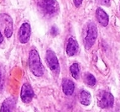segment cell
<instances>
[{"label":"cell","instance_id":"9c48e42d","mask_svg":"<svg viewBox=\"0 0 120 112\" xmlns=\"http://www.w3.org/2000/svg\"><path fill=\"white\" fill-rule=\"evenodd\" d=\"M78 49H79V46H78L77 41L72 37H70L66 45V54L69 56H74L77 53Z\"/></svg>","mask_w":120,"mask_h":112},{"label":"cell","instance_id":"8992f818","mask_svg":"<svg viewBox=\"0 0 120 112\" xmlns=\"http://www.w3.org/2000/svg\"><path fill=\"white\" fill-rule=\"evenodd\" d=\"M40 4L43 11L48 15L55 14L59 8L56 0H40Z\"/></svg>","mask_w":120,"mask_h":112},{"label":"cell","instance_id":"2e32d148","mask_svg":"<svg viewBox=\"0 0 120 112\" xmlns=\"http://www.w3.org/2000/svg\"><path fill=\"white\" fill-rule=\"evenodd\" d=\"M98 4L103 5V6H109L110 5V0H97Z\"/></svg>","mask_w":120,"mask_h":112},{"label":"cell","instance_id":"30bf717a","mask_svg":"<svg viewBox=\"0 0 120 112\" xmlns=\"http://www.w3.org/2000/svg\"><path fill=\"white\" fill-rule=\"evenodd\" d=\"M75 89V84L74 83L72 82L71 80L70 79H63L62 82V90L66 95L71 96L73 93H74Z\"/></svg>","mask_w":120,"mask_h":112},{"label":"cell","instance_id":"4fadbf2b","mask_svg":"<svg viewBox=\"0 0 120 112\" xmlns=\"http://www.w3.org/2000/svg\"><path fill=\"white\" fill-rule=\"evenodd\" d=\"M79 100H80L81 104H83V105H89L91 103V100H92L91 94L87 91L82 90L80 93V95H79Z\"/></svg>","mask_w":120,"mask_h":112},{"label":"cell","instance_id":"277c9868","mask_svg":"<svg viewBox=\"0 0 120 112\" xmlns=\"http://www.w3.org/2000/svg\"><path fill=\"white\" fill-rule=\"evenodd\" d=\"M0 26L4 28L5 36L8 38L11 37L13 34V30H14V25H13V20L9 15L6 14H0Z\"/></svg>","mask_w":120,"mask_h":112},{"label":"cell","instance_id":"ac0fdd59","mask_svg":"<svg viewBox=\"0 0 120 112\" xmlns=\"http://www.w3.org/2000/svg\"><path fill=\"white\" fill-rule=\"evenodd\" d=\"M73 3H74L75 6L77 7V8H79V7L81 6V4H82V0H73Z\"/></svg>","mask_w":120,"mask_h":112},{"label":"cell","instance_id":"9a60e30c","mask_svg":"<svg viewBox=\"0 0 120 112\" xmlns=\"http://www.w3.org/2000/svg\"><path fill=\"white\" fill-rule=\"evenodd\" d=\"M70 71L71 73L72 77L76 79H77L79 77V73H80V69H79V65L78 63H73L71 66L70 67Z\"/></svg>","mask_w":120,"mask_h":112},{"label":"cell","instance_id":"ba28073f","mask_svg":"<svg viewBox=\"0 0 120 112\" xmlns=\"http://www.w3.org/2000/svg\"><path fill=\"white\" fill-rule=\"evenodd\" d=\"M31 34V30H30V25L29 23H24L21 25L19 30V40L22 44H25L29 41Z\"/></svg>","mask_w":120,"mask_h":112},{"label":"cell","instance_id":"3957f363","mask_svg":"<svg viewBox=\"0 0 120 112\" xmlns=\"http://www.w3.org/2000/svg\"><path fill=\"white\" fill-rule=\"evenodd\" d=\"M114 97L111 93L103 91L101 92L98 98V104L100 108L108 109L113 106Z\"/></svg>","mask_w":120,"mask_h":112},{"label":"cell","instance_id":"7c38bea8","mask_svg":"<svg viewBox=\"0 0 120 112\" xmlns=\"http://www.w3.org/2000/svg\"><path fill=\"white\" fill-rule=\"evenodd\" d=\"M14 100L13 98L6 99L0 107V112H11L13 107H14Z\"/></svg>","mask_w":120,"mask_h":112},{"label":"cell","instance_id":"52a82bcc","mask_svg":"<svg viewBox=\"0 0 120 112\" xmlns=\"http://www.w3.org/2000/svg\"><path fill=\"white\" fill-rule=\"evenodd\" d=\"M34 96V90L32 87L29 84H24L22 88H21V92H20V97L24 103H30L33 100Z\"/></svg>","mask_w":120,"mask_h":112},{"label":"cell","instance_id":"7a4b0ae2","mask_svg":"<svg viewBox=\"0 0 120 112\" xmlns=\"http://www.w3.org/2000/svg\"><path fill=\"white\" fill-rule=\"evenodd\" d=\"M98 36V28L94 23H89L86 25L84 35V46L86 50H89L95 43Z\"/></svg>","mask_w":120,"mask_h":112},{"label":"cell","instance_id":"5bb4252c","mask_svg":"<svg viewBox=\"0 0 120 112\" xmlns=\"http://www.w3.org/2000/svg\"><path fill=\"white\" fill-rule=\"evenodd\" d=\"M84 82L85 84L89 85V86H93L96 84V78L92 74L86 72L84 75Z\"/></svg>","mask_w":120,"mask_h":112},{"label":"cell","instance_id":"e0dca14e","mask_svg":"<svg viewBox=\"0 0 120 112\" xmlns=\"http://www.w3.org/2000/svg\"><path fill=\"white\" fill-rule=\"evenodd\" d=\"M3 85H4V77H3L2 71L0 70V91L3 89Z\"/></svg>","mask_w":120,"mask_h":112},{"label":"cell","instance_id":"8fae6325","mask_svg":"<svg viewBox=\"0 0 120 112\" xmlns=\"http://www.w3.org/2000/svg\"><path fill=\"white\" fill-rule=\"evenodd\" d=\"M96 16L98 22L100 23L102 26L105 27L108 24V20H108V15L103 9H102L101 8H98L96 11Z\"/></svg>","mask_w":120,"mask_h":112},{"label":"cell","instance_id":"6da1fadb","mask_svg":"<svg viewBox=\"0 0 120 112\" xmlns=\"http://www.w3.org/2000/svg\"><path fill=\"white\" fill-rule=\"evenodd\" d=\"M29 66L30 71L36 77H41L44 74L45 69L41 61H40V55L35 49L30 51V56H29Z\"/></svg>","mask_w":120,"mask_h":112},{"label":"cell","instance_id":"d6986e66","mask_svg":"<svg viewBox=\"0 0 120 112\" xmlns=\"http://www.w3.org/2000/svg\"><path fill=\"white\" fill-rule=\"evenodd\" d=\"M3 40H4V36H3L2 33H1V30H0V44L3 42Z\"/></svg>","mask_w":120,"mask_h":112},{"label":"cell","instance_id":"5b68a950","mask_svg":"<svg viewBox=\"0 0 120 112\" xmlns=\"http://www.w3.org/2000/svg\"><path fill=\"white\" fill-rule=\"evenodd\" d=\"M46 62L50 69L55 73L58 74L60 72V65L56 53L52 50H47L46 52Z\"/></svg>","mask_w":120,"mask_h":112}]
</instances>
